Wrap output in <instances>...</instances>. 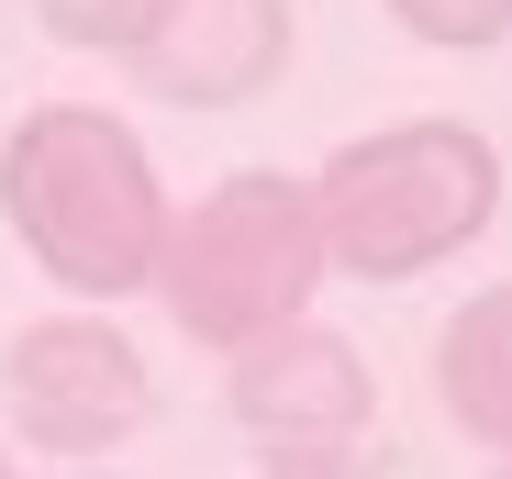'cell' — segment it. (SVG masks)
<instances>
[{"label":"cell","mask_w":512,"mask_h":479,"mask_svg":"<svg viewBox=\"0 0 512 479\" xmlns=\"http://www.w3.org/2000/svg\"><path fill=\"white\" fill-rule=\"evenodd\" d=\"M0 212H12L23 257L67 279L78 301L145 290L167 246V190L112 112H34L0 156Z\"/></svg>","instance_id":"1"},{"label":"cell","mask_w":512,"mask_h":479,"mask_svg":"<svg viewBox=\"0 0 512 479\" xmlns=\"http://www.w3.org/2000/svg\"><path fill=\"white\" fill-rule=\"evenodd\" d=\"M501 201V156L468 134V123H401V134H368L323 168L312 190V223H323V257L357 268V279H423L446 268L468 234L490 223Z\"/></svg>","instance_id":"2"},{"label":"cell","mask_w":512,"mask_h":479,"mask_svg":"<svg viewBox=\"0 0 512 479\" xmlns=\"http://www.w3.org/2000/svg\"><path fill=\"white\" fill-rule=\"evenodd\" d=\"M323 223L301 179H223L212 201L167 212V246H156V290L179 312V335H201L212 357H234L245 335L301 324L312 279H323Z\"/></svg>","instance_id":"3"},{"label":"cell","mask_w":512,"mask_h":479,"mask_svg":"<svg viewBox=\"0 0 512 479\" xmlns=\"http://www.w3.org/2000/svg\"><path fill=\"white\" fill-rule=\"evenodd\" d=\"M368 413H379L368 357L346 335H323L312 312L234 346V424L268 468H346L368 446Z\"/></svg>","instance_id":"4"},{"label":"cell","mask_w":512,"mask_h":479,"mask_svg":"<svg viewBox=\"0 0 512 479\" xmlns=\"http://www.w3.org/2000/svg\"><path fill=\"white\" fill-rule=\"evenodd\" d=\"M0 402H12L23 446L45 457H112L134 424H145V357L123 324H101V312H56V324H23L12 357H0Z\"/></svg>","instance_id":"5"},{"label":"cell","mask_w":512,"mask_h":479,"mask_svg":"<svg viewBox=\"0 0 512 479\" xmlns=\"http://www.w3.org/2000/svg\"><path fill=\"white\" fill-rule=\"evenodd\" d=\"M435 390H446V413H457L468 446L512 457V290H479L457 324H446V346H435Z\"/></svg>","instance_id":"6"},{"label":"cell","mask_w":512,"mask_h":479,"mask_svg":"<svg viewBox=\"0 0 512 479\" xmlns=\"http://www.w3.org/2000/svg\"><path fill=\"white\" fill-rule=\"evenodd\" d=\"M390 12H401L412 34H435V45H490V34L512 23V0H390Z\"/></svg>","instance_id":"7"},{"label":"cell","mask_w":512,"mask_h":479,"mask_svg":"<svg viewBox=\"0 0 512 479\" xmlns=\"http://www.w3.org/2000/svg\"><path fill=\"white\" fill-rule=\"evenodd\" d=\"M34 12H45L56 34H78V45H134L145 0H34Z\"/></svg>","instance_id":"8"},{"label":"cell","mask_w":512,"mask_h":479,"mask_svg":"<svg viewBox=\"0 0 512 479\" xmlns=\"http://www.w3.org/2000/svg\"><path fill=\"white\" fill-rule=\"evenodd\" d=\"M268 479H357V468H268Z\"/></svg>","instance_id":"9"},{"label":"cell","mask_w":512,"mask_h":479,"mask_svg":"<svg viewBox=\"0 0 512 479\" xmlns=\"http://www.w3.org/2000/svg\"><path fill=\"white\" fill-rule=\"evenodd\" d=\"M490 479H512V457H501V468H490Z\"/></svg>","instance_id":"10"},{"label":"cell","mask_w":512,"mask_h":479,"mask_svg":"<svg viewBox=\"0 0 512 479\" xmlns=\"http://www.w3.org/2000/svg\"><path fill=\"white\" fill-rule=\"evenodd\" d=\"M0 479H12V457H0Z\"/></svg>","instance_id":"11"},{"label":"cell","mask_w":512,"mask_h":479,"mask_svg":"<svg viewBox=\"0 0 512 479\" xmlns=\"http://www.w3.org/2000/svg\"><path fill=\"white\" fill-rule=\"evenodd\" d=\"M78 479H101V468H78Z\"/></svg>","instance_id":"12"}]
</instances>
